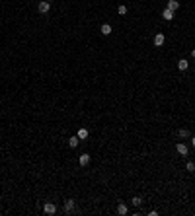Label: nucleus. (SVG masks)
I'll use <instances>...</instances> for the list:
<instances>
[{
    "label": "nucleus",
    "instance_id": "1",
    "mask_svg": "<svg viewBox=\"0 0 195 216\" xmlns=\"http://www.w3.org/2000/svg\"><path fill=\"white\" fill-rule=\"evenodd\" d=\"M43 212H45V214H55V212H57L55 202H45V205H43Z\"/></svg>",
    "mask_w": 195,
    "mask_h": 216
},
{
    "label": "nucleus",
    "instance_id": "2",
    "mask_svg": "<svg viewBox=\"0 0 195 216\" xmlns=\"http://www.w3.org/2000/svg\"><path fill=\"white\" fill-rule=\"evenodd\" d=\"M176 152H178V154H180V156H187L189 154V150H187V146H185V144H176Z\"/></svg>",
    "mask_w": 195,
    "mask_h": 216
},
{
    "label": "nucleus",
    "instance_id": "3",
    "mask_svg": "<svg viewBox=\"0 0 195 216\" xmlns=\"http://www.w3.org/2000/svg\"><path fill=\"white\" fill-rule=\"evenodd\" d=\"M37 8H39L41 14H47V12L51 10V4H49V0H45V2H39V6H37Z\"/></svg>",
    "mask_w": 195,
    "mask_h": 216
},
{
    "label": "nucleus",
    "instance_id": "4",
    "mask_svg": "<svg viewBox=\"0 0 195 216\" xmlns=\"http://www.w3.org/2000/svg\"><path fill=\"white\" fill-rule=\"evenodd\" d=\"M164 41H166L164 33H156V35H154V45H156V47H162Z\"/></svg>",
    "mask_w": 195,
    "mask_h": 216
},
{
    "label": "nucleus",
    "instance_id": "5",
    "mask_svg": "<svg viewBox=\"0 0 195 216\" xmlns=\"http://www.w3.org/2000/svg\"><path fill=\"white\" fill-rule=\"evenodd\" d=\"M72 210H74V201H72V199L64 201V212L68 214V212H72Z\"/></svg>",
    "mask_w": 195,
    "mask_h": 216
},
{
    "label": "nucleus",
    "instance_id": "6",
    "mask_svg": "<svg viewBox=\"0 0 195 216\" xmlns=\"http://www.w3.org/2000/svg\"><path fill=\"white\" fill-rule=\"evenodd\" d=\"M127 212H129V208H127V205H125V202H119V205H117V214L125 216Z\"/></svg>",
    "mask_w": 195,
    "mask_h": 216
},
{
    "label": "nucleus",
    "instance_id": "7",
    "mask_svg": "<svg viewBox=\"0 0 195 216\" xmlns=\"http://www.w3.org/2000/svg\"><path fill=\"white\" fill-rule=\"evenodd\" d=\"M88 134H90L88 128H78V132H76V136H78L80 140H86V138H88Z\"/></svg>",
    "mask_w": 195,
    "mask_h": 216
},
{
    "label": "nucleus",
    "instance_id": "8",
    "mask_svg": "<svg viewBox=\"0 0 195 216\" xmlns=\"http://www.w3.org/2000/svg\"><path fill=\"white\" fill-rule=\"evenodd\" d=\"M174 14H176V12H172V10H168V8H166V10L162 12V18L166 20V22H170V20H174Z\"/></svg>",
    "mask_w": 195,
    "mask_h": 216
},
{
    "label": "nucleus",
    "instance_id": "9",
    "mask_svg": "<svg viewBox=\"0 0 195 216\" xmlns=\"http://www.w3.org/2000/svg\"><path fill=\"white\" fill-rule=\"evenodd\" d=\"M78 164H80L82 168H84V165H88V164H90V156H88V154H82L80 158H78Z\"/></svg>",
    "mask_w": 195,
    "mask_h": 216
},
{
    "label": "nucleus",
    "instance_id": "10",
    "mask_svg": "<svg viewBox=\"0 0 195 216\" xmlns=\"http://www.w3.org/2000/svg\"><path fill=\"white\" fill-rule=\"evenodd\" d=\"M178 8H180V2H178V0H168V10L176 12Z\"/></svg>",
    "mask_w": 195,
    "mask_h": 216
},
{
    "label": "nucleus",
    "instance_id": "11",
    "mask_svg": "<svg viewBox=\"0 0 195 216\" xmlns=\"http://www.w3.org/2000/svg\"><path fill=\"white\" fill-rule=\"evenodd\" d=\"M99 31H102V35H109V33L113 31V29H111V26H109V23H103V26L99 27Z\"/></svg>",
    "mask_w": 195,
    "mask_h": 216
},
{
    "label": "nucleus",
    "instance_id": "12",
    "mask_svg": "<svg viewBox=\"0 0 195 216\" xmlns=\"http://www.w3.org/2000/svg\"><path fill=\"white\" fill-rule=\"evenodd\" d=\"M78 142H80V138H78V136H70V138H68V146H70V148H76Z\"/></svg>",
    "mask_w": 195,
    "mask_h": 216
},
{
    "label": "nucleus",
    "instance_id": "13",
    "mask_svg": "<svg viewBox=\"0 0 195 216\" xmlns=\"http://www.w3.org/2000/svg\"><path fill=\"white\" fill-rule=\"evenodd\" d=\"M178 68H180V70H187V68H189V62L185 60V59L178 60Z\"/></svg>",
    "mask_w": 195,
    "mask_h": 216
},
{
    "label": "nucleus",
    "instance_id": "14",
    "mask_svg": "<svg viewBox=\"0 0 195 216\" xmlns=\"http://www.w3.org/2000/svg\"><path fill=\"white\" fill-rule=\"evenodd\" d=\"M131 205L133 206H140V205H143V197H133L131 199Z\"/></svg>",
    "mask_w": 195,
    "mask_h": 216
},
{
    "label": "nucleus",
    "instance_id": "15",
    "mask_svg": "<svg viewBox=\"0 0 195 216\" xmlns=\"http://www.w3.org/2000/svg\"><path fill=\"white\" fill-rule=\"evenodd\" d=\"M178 136H180V138H187V136H189V131H187V128H181V131L178 132Z\"/></svg>",
    "mask_w": 195,
    "mask_h": 216
},
{
    "label": "nucleus",
    "instance_id": "16",
    "mask_svg": "<svg viewBox=\"0 0 195 216\" xmlns=\"http://www.w3.org/2000/svg\"><path fill=\"white\" fill-rule=\"evenodd\" d=\"M117 12H119V16H125V14H127V6H119Z\"/></svg>",
    "mask_w": 195,
    "mask_h": 216
},
{
    "label": "nucleus",
    "instance_id": "17",
    "mask_svg": "<svg viewBox=\"0 0 195 216\" xmlns=\"http://www.w3.org/2000/svg\"><path fill=\"white\" fill-rule=\"evenodd\" d=\"M185 168H187V171H195V164H193V162H187Z\"/></svg>",
    "mask_w": 195,
    "mask_h": 216
},
{
    "label": "nucleus",
    "instance_id": "18",
    "mask_svg": "<svg viewBox=\"0 0 195 216\" xmlns=\"http://www.w3.org/2000/svg\"><path fill=\"white\" fill-rule=\"evenodd\" d=\"M191 144H193V148H195V136H193V138H191Z\"/></svg>",
    "mask_w": 195,
    "mask_h": 216
},
{
    "label": "nucleus",
    "instance_id": "19",
    "mask_svg": "<svg viewBox=\"0 0 195 216\" xmlns=\"http://www.w3.org/2000/svg\"><path fill=\"white\" fill-rule=\"evenodd\" d=\"M191 57H193V59H195V49H193V51H191Z\"/></svg>",
    "mask_w": 195,
    "mask_h": 216
}]
</instances>
